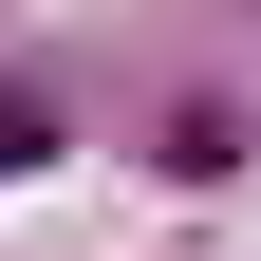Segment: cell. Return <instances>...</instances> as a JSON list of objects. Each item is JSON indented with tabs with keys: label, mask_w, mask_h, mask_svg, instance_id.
Wrapping results in <instances>:
<instances>
[{
	"label": "cell",
	"mask_w": 261,
	"mask_h": 261,
	"mask_svg": "<svg viewBox=\"0 0 261 261\" xmlns=\"http://www.w3.org/2000/svg\"><path fill=\"white\" fill-rule=\"evenodd\" d=\"M38 149H56V130H38V93H0V168H38Z\"/></svg>",
	"instance_id": "obj_1"
}]
</instances>
